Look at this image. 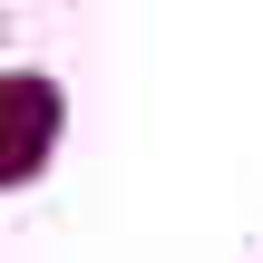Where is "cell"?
Instances as JSON below:
<instances>
[{
	"label": "cell",
	"instance_id": "cell-1",
	"mask_svg": "<svg viewBox=\"0 0 263 263\" xmlns=\"http://www.w3.org/2000/svg\"><path fill=\"white\" fill-rule=\"evenodd\" d=\"M10 146H0V185H29L39 166H49V146H59V88L39 78V68H10Z\"/></svg>",
	"mask_w": 263,
	"mask_h": 263
}]
</instances>
